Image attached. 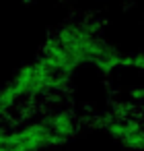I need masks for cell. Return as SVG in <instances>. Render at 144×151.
Here are the masks:
<instances>
[{
  "label": "cell",
  "mask_w": 144,
  "mask_h": 151,
  "mask_svg": "<svg viewBox=\"0 0 144 151\" xmlns=\"http://www.w3.org/2000/svg\"><path fill=\"white\" fill-rule=\"evenodd\" d=\"M103 130L130 151H144V122L126 114V110H115L99 118Z\"/></svg>",
  "instance_id": "1"
}]
</instances>
